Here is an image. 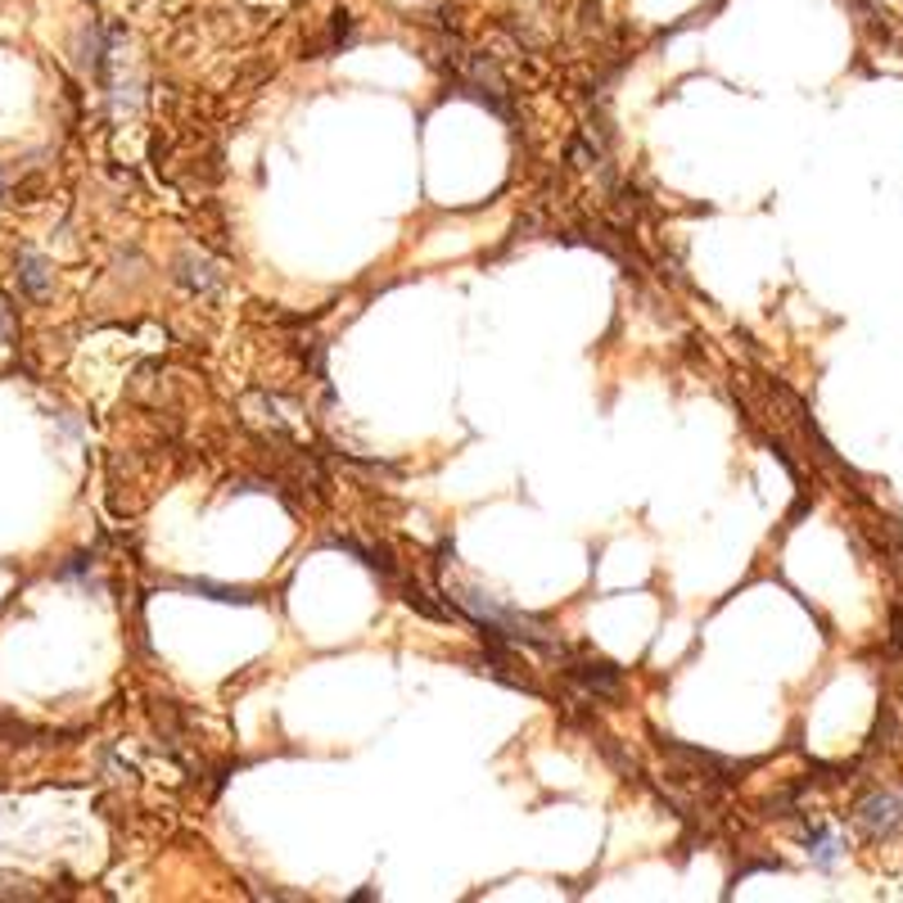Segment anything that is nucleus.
<instances>
[{"label": "nucleus", "instance_id": "obj_8", "mask_svg": "<svg viewBox=\"0 0 903 903\" xmlns=\"http://www.w3.org/2000/svg\"><path fill=\"white\" fill-rule=\"evenodd\" d=\"M0 195H5V172H0Z\"/></svg>", "mask_w": 903, "mask_h": 903}, {"label": "nucleus", "instance_id": "obj_3", "mask_svg": "<svg viewBox=\"0 0 903 903\" xmlns=\"http://www.w3.org/2000/svg\"><path fill=\"white\" fill-rule=\"evenodd\" d=\"M18 281H23V289L33 294V298H46V289H50V267H46V258L23 253L18 258Z\"/></svg>", "mask_w": 903, "mask_h": 903}, {"label": "nucleus", "instance_id": "obj_4", "mask_svg": "<svg viewBox=\"0 0 903 903\" xmlns=\"http://www.w3.org/2000/svg\"><path fill=\"white\" fill-rule=\"evenodd\" d=\"M808 858L818 863L822 871L827 867H836V858H840V845H836V836L827 831V827H818V831H808Z\"/></svg>", "mask_w": 903, "mask_h": 903}, {"label": "nucleus", "instance_id": "obj_1", "mask_svg": "<svg viewBox=\"0 0 903 903\" xmlns=\"http://www.w3.org/2000/svg\"><path fill=\"white\" fill-rule=\"evenodd\" d=\"M854 822L863 827L867 840H886L903 827V800L890 795V791H877V795H867L858 808H854Z\"/></svg>", "mask_w": 903, "mask_h": 903}, {"label": "nucleus", "instance_id": "obj_7", "mask_svg": "<svg viewBox=\"0 0 903 903\" xmlns=\"http://www.w3.org/2000/svg\"><path fill=\"white\" fill-rule=\"evenodd\" d=\"M0 339H10V321H5V312H0Z\"/></svg>", "mask_w": 903, "mask_h": 903}, {"label": "nucleus", "instance_id": "obj_5", "mask_svg": "<svg viewBox=\"0 0 903 903\" xmlns=\"http://www.w3.org/2000/svg\"><path fill=\"white\" fill-rule=\"evenodd\" d=\"M176 281H186V285H195V289H213V285H218V271H213V262H181Z\"/></svg>", "mask_w": 903, "mask_h": 903}, {"label": "nucleus", "instance_id": "obj_6", "mask_svg": "<svg viewBox=\"0 0 903 903\" xmlns=\"http://www.w3.org/2000/svg\"><path fill=\"white\" fill-rule=\"evenodd\" d=\"M186 587H190V592H208L213 601H245V606L253 601L245 587H218V583H186Z\"/></svg>", "mask_w": 903, "mask_h": 903}, {"label": "nucleus", "instance_id": "obj_2", "mask_svg": "<svg viewBox=\"0 0 903 903\" xmlns=\"http://www.w3.org/2000/svg\"><path fill=\"white\" fill-rule=\"evenodd\" d=\"M569 678H574L587 696H619V669L606 665V659H583V665H569Z\"/></svg>", "mask_w": 903, "mask_h": 903}]
</instances>
